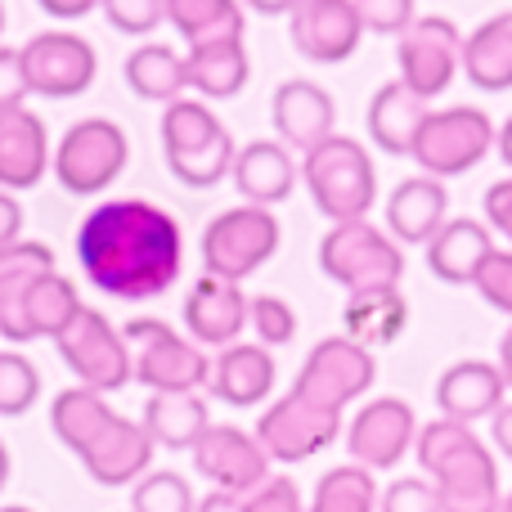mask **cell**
I'll return each instance as SVG.
<instances>
[{
    "label": "cell",
    "instance_id": "6da1fadb",
    "mask_svg": "<svg viewBox=\"0 0 512 512\" xmlns=\"http://www.w3.org/2000/svg\"><path fill=\"white\" fill-rule=\"evenodd\" d=\"M77 261L99 292L117 301H149L185 270V230L149 198H108L77 225Z\"/></svg>",
    "mask_w": 512,
    "mask_h": 512
},
{
    "label": "cell",
    "instance_id": "7a4b0ae2",
    "mask_svg": "<svg viewBox=\"0 0 512 512\" xmlns=\"http://www.w3.org/2000/svg\"><path fill=\"white\" fill-rule=\"evenodd\" d=\"M418 468L441 495V512H499L504 486H499L495 450L454 418H432L418 427Z\"/></svg>",
    "mask_w": 512,
    "mask_h": 512
},
{
    "label": "cell",
    "instance_id": "3957f363",
    "mask_svg": "<svg viewBox=\"0 0 512 512\" xmlns=\"http://www.w3.org/2000/svg\"><path fill=\"white\" fill-rule=\"evenodd\" d=\"M162 153H167V167L180 185L212 189L234 171L239 144L203 99L180 95L162 108Z\"/></svg>",
    "mask_w": 512,
    "mask_h": 512
},
{
    "label": "cell",
    "instance_id": "277c9868",
    "mask_svg": "<svg viewBox=\"0 0 512 512\" xmlns=\"http://www.w3.org/2000/svg\"><path fill=\"white\" fill-rule=\"evenodd\" d=\"M301 180H306L315 207L328 221H369L373 203H378V171L360 140L351 135H328L324 144L301 158Z\"/></svg>",
    "mask_w": 512,
    "mask_h": 512
},
{
    "label": "cell",
    "instance_id": "5b68a950",
    "mask_svg": "<svg viewBox=\"0 0 512 512\" xmlns=\"http://www.w3.org/2000/svg\"><path fill=\"white\" fill-rule=\"evenodd\" d=\"M319 270L346 292L400 288L405 279V248L373 221H337L319 239Z\"/></svg>",
    "mask_w": 512,
    "mask_h": 512
},
{
    "label": "cell",
    "instance_id": "8992f818",
    "mask_svg": "<svg viewBox=\"0 0 512 512\" xmlns=\"http://www.w3.org/2000/svg\"><path fill=\"white\" fill-rule=\"evenodd\" d=\"M131 346V373L149 391H203L212 378V355L194 337L176 333L167 319H131L122 328Z\"/></svg>",
    "mask_w": 512,
    "mask_h": 512
},
{
    "label": "cell",
    "instance_id": "52a82bcc",
    "mask_svg": "<svg viewBox=\"0 0 512 512\" xmlns=\"http://www.w3.org/2000/svg\"><path fill=\"white\" fill-rule=\"evenodd\" d=\"M490 149H495V122H490V113L472 104H454V108H432L423 117L409 158L418 162L423 176L450 180V176L472 171Z\"/></svg>",
    "mask_w": 512,
    "mask_h": 512
},
{
    "label": "cell",
    "instance_id": "ba28073f",
    "mask_svg": "<svg viewBox=\"0 0 512 512\" xmlns=\"http://www.w3.org/2000/svg\"><path fill=\"white\" fill-rule=\"evenodd\" d=\"M126 162H131V140H126L122 126L108 122V117H81L63 131L50 167L68 194L95 198L122 176Z\"/></svg>",
    "mask_w": 512,
    "mask_h": 512
},
{
    "label": "cell",
    "instance_id": "9c48e42d",
    "mask_svg": "<svg viewBox=\"0 0 512 512\" xmlns=\"http://www.w3.org/2000/svg\"><path fill=\"white\" fill-rule=\"evenodd\" d=\"M59 360L68 364V373L77 378V387H90L99 396L122 391L126 382H135L131 373V346H126L122 328H113V319L95 306H81L77 319L54 337Z\"/></svg>",
    "mask_w": 512,
    "mask_h": 512
},
{
    "label": "cell",
    "instance_id": "30bf717a",
    "mask_svg": "<svg viewBox=\"0 0 512 512\" xmlns=\"http://www.w3.org/2000/svg\"><path fill=\"white\" fill-rule=\"evenodd\" d=\"M279 239H283V230L270 207L239 203L203 230V265L216 279L243 283L279 252Z\"/></svg>",
    "mask_w": 512,
    "mask_h": 512
},
{
    "label": "cell",
    "instance_id": "8fae6325",
    "mask_svg": "<svg viewBox=\"0 0 512 512\" xmlns=\"http://www.w3.org/2000/svg\"><path fill=\"white\" fill-rule=\"evenodd\" d=\"M396 63H400V81L432 104L436 95L450 90L454 72H463V32H459V23L445 18V14L414 18V23L396 36Z\"/></svg>",
    "mask_w": 512,
    "mask_h": 512
},
{
    "label": "cell",
    "instance_id": "7c38bea8",
    "mask_svg": "<svg viewBox=\"0 0 512 512\" xmlns=\"http://www.w3.org/2000/svg\"><path fill=\"white\" fill-rule=\"evenodd\" d=\"M342 432V414L328 405H315L301 391L279 396L261 418H256V441L270 454V463H306L319 450L337 441Z\"/></svg>",
    "mask_w": 512,
    "mask_h": 512
},
{
    "label": "cell",
    "instance_id": "4fadbf2b",
    "mask_svg": "<svg viewBox=\"0 0 512 512\" xmlns=\"http://www.w3.org/2000/svg\"><path fill=\"white\" fill-rule=\"evenodd\" d=\"M373 378H378V360H373L369 346L351 342V337H324V342L310 346L306 364H301L297 382H292V391H301L306 400H315V405H328L342 414L351 400H360L364 391L373 387Z\"/></svg>",
    "mask_w": 512,
    "mask_h": 512
},
{
    "label": "cell",
    "instance_id": "5bb4252c",
    "mask_svg": "<svg viewBox=\"0 0 512 512\" xmlns=\"http://www.w3.org/2000/svg\"><path fill=\"white\" fill-rule=\"evenodd\" d=\"M27 90L41 99H77L95 86L99 54L77 32H36L27 45H18Z\"/></svg>",
    "mask_w": 512,
    "mask_h": 512
},
{
    "label": "cell",
    "instance_id": "9a60e30c",
    "mask_svg": "<svg viewBox=\"0 0 512 512\" xmlns=\"http://www.w3.org/2000/svg\"><path fill=\"white\" fill-rule=\"evenodd\" d=\"M418 441V418L414 405L400 396H378L346 423V450L351 463L369 472H387L414 450Z\"/></svg>",
    "mask_w": 512,
    "mask_h": 512
},
{
    "label": "cell",
    "instance_id": "2e32d148",
    "mask_svg": "<svg viewBox=\"0 0 512 512\" xmlns=\"http://www.w3.org/2000/svg\"><path fill=\"white\" fill-rule=\"evenodd\" d=\"M189 454H194L198 477L212 481V490L248 495L270 477V454L261 450L256 432H243L234 423H212Z\"/></svg>",
    "mask_w": 512,
    "mask_h": 512
},
{
    "label": "cell",
    "instance_id": "e0dca14e",
    "mask_svg": "<svg viewBox=\"0 0 512 512\" xmlns=\"http://www.w3.org/2000/svg\"><path fill=\"white\" fill-rule=\"evenodd\" d=\"M288 18L292 50L310 63H346L364 41L355 0H301Z\"/></svg>",
    "mask_w": 512,
    "mask_h": 512
},
{
    "label": "cell",
    "instance_id": "ac0fdd59",
    "mask_svg": "<svg viewBox=\"0 0 512 512\" xmlns=\"http://www.w3.org/2000/svg\"><path fill=\"white\" fill-rule=\"evenodd\" d=\"M274 131H279V144H288L292 153L306 158L315 144H324L337 126V104L319 81L292 77L274 90Z\"/></svg>",
    "mask_w": 512,
    "mask_h": 512
},
{
    "label": "cell",
    "instance_id": "d6986e66",
    "mask_svg": "<svg viewBox=\"0 0 512 512\" xmlns=\"http://www.w3.org/2000/svg\"><path fill=\"white\" fill-rule=\"evenodd\" d=\"M243 328H248V292L230 279L203 274L185 297V333L198 346H216L221 351V346L239 342Z\"/></svg>",
    "mask_w": 512,
    "mask_h": 512
},
{
    "label": "cell",
    "instance_id": "ffe728a7",
    "mask_svg": "<svg viewBox=\"0 0 512 512\" xmlns=\"http://www.w3.org/2000/svg\"><path fill=\"white\" fill-rule=\"evenodd\" d=\"M54 270V252L45 243L18 239L0 252V337L14 346L32 342V328H27V297L32 288Z\"/></svg>",
    "mask_w": 512,
    "mask_h": 512
},
{
    "label": "cell",
    "instance_id": "44dd1931",
    "mask_svg": "<svg viewBox=\"0 0 512 512\" xmlns=\"http://www.w3.org/2000/svg\"><path fill=\"white\" fill-rule=\"evenodd\" d=\"M153 450H158V445L144 432V423H135V418H126V414H113V423L81 454V468H86L90 481H99V486H135V481L149 472Z\"/></svg>",
    "mask_w": 512,
    "mask_h": 512
},
{
    "label": "cell",
    "instance_id": "7402d4cb",
    "mask_svg": "<svg viewBox=\"0 0 512 512\" xmlns=\"http://www.w3.org/2000/svg\"><path fill=\"white\" fill-rule=\"evenodd\" d=\"M50 171V131L32 108H9L0 113V189L23 194L36 189Z\"/></svg>",
    "mask_w": 512,
    "mask_h": 512
},
{
    "label": "cell",
    "instance_id": "603a6c76",
    "mask_svg": "<svg viewBox=\"0 0 512 512\" xmlns=\"http://www.w3.org/2000/svg\"><path fill=\"white\" fill-rule=\"evenodd\" d=\"M504 400H508V382L499 373V364L490 360H459L436 378V409H441V418H454V423L468 427L481 423Z\"/></svg>",
    "mask_w": 512,
    "mask_h": 512
},
{
    "label": "cell",
    "instance_id": "cb8c5ba5",
    "mask_svg": "<svg viewBox=\"0 0 512 512\" xmlns=\"http://www.w3.org/2000/svg\"><path fill=\"white\" fill-rule=\"evenodd\" d=\"M450 221V194L436 176H409L387 194V234L409 248H427Z\"/></svg>",
    "mask_w": 512,
    "mask_h": 512
},
{
    "label": "cell",
    "instance_id": "d4e9b609",
    "mask_svg": "<svg viewBox=\"0 0 512 512\" xmlns=\"http://www.w3.org/2000/svg\"><path fill=\"white\" fill-rule=\"evenodd\" d=\"M274 378H279V369H274L270 346L234 342V346H221V355L212 360L207 391H212L216 400H225V405H234V409H252L274 391Z\"/></svg>",
    "mask_w": 512,
    "mask_h": 512
},
{
    "label": "cell",
    "instance_id": "484cf974",
    "mask_svg": "<svg viewBox=\"0 0 512 512\" xmlns=\"http://www.w3.org/2000/svg\"><path fill=\"white\" fill-rule=\"evenodd\" d=\"M234 189L243 194V203L256 207H274L297 189L301 167L292 162V149L279 140H252L234 153V171H230Z\"/></svg>",
    "mask_w": 512,
    "mask_h": 512
},
{
    "label": "cell",
    "instance_id": "4316f807",
    "mask_svg": "<svg viewBox=\"0 0 512 512\" xmlns=\"http://www.w3.org/2000/svg\"><path fill=\"white\" fill-rule=\"evenodd\" d=\"M490 252H495L490 225L472 221V216H459V221H445L441 230H436V239L427 243V270H432L441 283L468 288Z\"/></svg>",
    "mask_w": 512,
    "mask_h": 512
},
{
    "label": "cell",
    "instance_id": "83f0119b",
    "mask_svg": "<svg viewBox=\"0 0 512 512\" xmlns=\"http://www.w3.org/2000/svg\"><path fill=\"white\" fill-rule=\"evenodd\" d=\"M252 77V59L243 36H221V41L189 45L185 54V81L198 99H234Z\"/></svg>",
    "mask_w": 512,
    "mask_h": 512
},
{
    "label": "cell",
    "instance_id": "f1b7e54d",
    "mask_svg": "<svg viewBox=\"0 0 512 512\" xmlns=\"http://www.w3.org/2000/svg\"><path fill=\"white\" fill-rule=\"evenodd\" d=\"M427 113H432V104H427L423 95H414L400 77L387 81V86H378V95L369 99V140L378 144L382 153L409 158L414 135H418V126H423Z\"/></svg>",
    "mask_w": 512,
    "mask_h": 512
},
{
    "label": "cell",
    "instance_id": "f546056e",
    "mask_svg": "<svg viewBox=\"0 0 512 512\" xmlns=\"http://www.w3.org/2000/svg\"><path fill=\"white\" fill-rule=\"evenodd\" d=\"M140 423L162 450H194L198 436L212 427V409L198 391H149Z\"/></svg>",
    "mask_w": 512,
    "mask_h": 512
},
{
    "label": "cell",
    "instance_id": "4dcf8cb0",
    "mask_svg": "<svg viewBox=\"0 0 512 512\" xmlns=\"http://www.w3.org/2000/svg\"><path fill=\"white\" fill-rule=\"evenodd\" d=\"M346 337L360 346H391L409 324V301L400 288H369V292H346L342 310Z\"/></svg>",
    "mask_w": 512,
    "mask_h": 512
},
{
    "label": "cell",
    "instance_id": "1f68e13d",
    "mask_svg": "<svg viewBox=\"0 0 512 512\" xmlns=\"http://www.w3.org/2000/svg\"><path fill=\"white\" fill-rule=\"evenodd\" d=\"M463 77L486 95L512 86V9L486 18L472 36H463Z\"/></svg>",
    "mask_w": 512,
    "mask_h": 512
},
{
    "label": "cell",
    "instance_id": "d6a6232c",
    "mask_svg": "<svg viewBox=\"0 0 512 512\" xmlns=\"http://www.w3.org/2000/svg\"><path fill=\"white\" fill-rule=\"evenodd\" d=\"M113 414H117V409L108 405L99 391H90V387H68V391H59V396H54V405H50V427H54V436H59V441L81 459V454L95 445V436L104 432L108 423H113Z\"/></svg>",
    "mask_w": 512,
    "mask_h": 512
},
{
    "label": "cell",
    "instance_id": "836d02e7",
    "mask_svg": "<svg viewBox=\"0 0 512 512\" xmlns=\"http://www.w3.org/2000/svg\"><path fill=\"white\" fill-rule=\"evenodd\" d=\"M126 86L149 104H171L189 90L185 81V54H176L162 41H144L140 50H131L126 59Z\"/></svg>",
    "mask_w": 512,
    "mask_h": 512
},
{
    "label": "cell",
    "instance_id": "e575fe53",
    "mask_svg": "<svg viewBox=\"0 0 512 512\" xmlns=\"http://www.w3.org/2000/svg\"><path fill=\"white\" fill-rule=\"evenodd\" d=\"M167 23L185 36V45L243 36V0H167Z\"/></svg>",
    "mask_w": 512,
    "mask_h": 512
},
{
    "label": "cell",
    "instance_id": "d590c367",
    "mask_svg": "<svg viewBox=\"0 0 512 512\" xmlns=\"http://www.w3.org/2000/svg\"><path fill=\"white\" fill-rule=\"evenodd\" d=\"M378 481L369 468L360 463H342V468H328L315 481V495H310L306 512H378Z\"/></svg>",
    "mask_w": 512,
    "mask_h": 512
},
{
    "label": "cell",
    "instance_id": "8d00e7d4",
    "mask_svg": "<svg viewBox=\"0 0 512 512\" xmlns=\"http://www.w3.org/2000/svg\"><path fill=\"white\" fill-rule=\"evenodd\" d=\"M81 306H86V301H81L77 283H72L68 274L50 270L32 288V297H27V328H32V342H36V337H50V342H54V337H59L72 319H77Z\"/></svg>",
    "mask_w": 512,
    "mask_h": 512
},
{
    "label": "cell",
    "instance_id": "74e56055",
    "mask_svg": "<svg viewBox=\"0 0 512 512\" xmlns=\"http://www.w3.org/2000/svg\"><path fill=\"white\" fill-rule=\"evenodd\" d=\"M131 512H198V499H194V486L180 472L149 468L131 486Z\"/></svg>",
    "mask_w": 512,
    "mask_h": 512
},
{
    "label": "cell",
    "instance_id": "f35d334b",
    "mask_svg": "<svg viewBox=\"0 0 512 512\" xmlns=\"http://www.w3.org/2000/svg\"><path fill=\"white\" fill-rule=\"evenodd\" d=\"M41 400V373L27 355L0 351V418H18Z\"/></svg>",
    "mask_w": 512,
    "mask_h": 512
},
{
    "label": "cell",
    "instance_id": "ab89813d",
    "mask_svg": "<svg viewBox=\"0 0 512 512\" xmlns=\"http://www.w3.org/2000/svg\"><path fill=\"white\" fill-rule=\"evenodd\" d=\"M248 328L256 333L261 346H288L297 337V310L288 306L274 292H261V297H248Z\"/></svg>",
    "mask_w": 512,
    "mask_h": 512
},
{
    "label": "cell",
    "instance_id": "60d3db41",
    "mask_svg": "<svg viewBox=\"0 0 512 512\" xmlns=\"http://www.w3.org/2000/svg\"><path fill=\"white\" fill-rule=\"evenodd\" d=\"M99 9L122 36H149L167 23V0H99Z\"/></svg>",
    "mask_w": 512,
    "mask_h": 512
},
{
    "label": "cell",
    "instance_id": "b9f144b4",
    "mask_svg": "<svg viewBox=\"0 0 512 512\" xmlns=\"http://www.w3.org/2000/svg\"><path fill=\"white\" fill-rule=\"evenodd\" d=\"M472 288L486 297V306H495L499 315L512 319V248H495L486 256V265L477 270Z\"/></svg>",
    "mask_w": 512,
    "mask_h": 512
},
{
    "label": "cell",
    "instance_id": "7bdbcfd3",
    "mask_svg": "<svg viewBox=\"0 0 512 512\" xmlns=\"http://www.w3.org/2000/svg\"><path fill=\"white\" fill-rule=\"evenodd\" d=\"M378 512H441V495L427 477H396L378 495Z\"/></svg>",
    "mask_w": 512,
    "mask_h": 512
},
{
    "label": "cell",
    "instance_id": "ee69618b",
    "mask_svg": "<svg viewBox=\"0 0 512 512\" xmlns=\"http://www.w3.org/2000/svg\"><path fill=\"white\" fill-rule=\"evenodd\" d=\"M355 9H360L364 32L373 36H400L418 18L414 0H355Z\"/></svg>",
    "mask_w": 512,
    "mask_h": 512
},
{
    "label": "cell",
    "instance_id": "f6af8a7d",
    "mask_svg": "<svg viewBox=\"0 0 512 512\" xmlns=\"http://www.w3.org/2000/svg\"><path fill=\"white\" fill-rule=\"evenodd\" d=\"M243 512H306V499H301L292 477H274L270 472L261 486L243 495Z\"/></svg>",
    "mask_w": 512,
    "mask_h": 512
},
{
    "label": "cell",
    "instance_id": "bcb514c9",
    "mask_svg": "<svg viewBox=\"0 0 512 512\" xmlns=\"http://www.w3.org/2000/svg\"><path fill=\"white\" fill-rule=\"evenodd\" d=\"M27 95H32V90H27V77H23V59H18V50L0 45V113L23 108Z\"/></svg>",
    "mask_w": 512,
    "mask_h": 512
},
{
    "label": "cell",
    "instance_id": "7dc6e473",
    "mask_svg": "<svg viewBox=\"0 0 512 512\" xmlns=\"http://www.w3.org/2000/svg\"><path fill=\"white\" fill-rule=\"evenodd\" d=\"M481 212H486L490 234L508 239V248H512V176L495 180V185L486 189V203H481Z\"/></svg>",
    "mask_w": 512,
    "mask_h": 512
},
{
    "label": "cell",
    "instance_id": "c3c4849f",
    "mask_svg": "<svg viewBox=\"0 0 512 512\" xmlns=\"http://www.w3.org/2000/svg\"><path fill=\"white\" fill-rule=\"evenodd\" d=\"M18 239H23V203L9 189H0V252Z\"/></svg>",
    "mask_w": 512,
    "mask_h": 512
},
{
    "label": "cell",
    "instance_id": "681fc988",
    "mask_svg": "<svg viewBox=\"0 0 512 512\" xmlns=\"http://www.w3.org/2000/svg\"><path fill=\"white\" fill-rule=\"evenodd\" d=\"M490 445H495L504 459H512V400H504V405L490 414Z\"/></svg>",
    "mask_w": 512,
    "mask_h": 512
},
{
    "label": "cell",
    "instance_id": "f907efd6",
    "mask_svg": "<svg viewBox=\"0 0 512 512\" xmlns=\"http://www.w3.org/2000/svg\"><path fill=\"white\" fill-rule=\"evenodd\" d=\"M36 5H41L50 18H59V23H72V18L95 14L99 0H36Z\"/></svg>",
    "mask_w": 512,
    "mask_h": 512
},
{
    "label": "cell",
    "instance_id": "816d5d0a",
    "mask_svg": "<svg viewBox=\"0 0 512 512\" xmlns=\"http://www.w3.org/2000/svg\"><path fill=\"white\" fill-rule=\"evenodd\" d=\"M198 512H243V495H230V490H212V495L198 499Z\"/></svg>",
    "mask_w": 512,
    "mask_h": 512
},
{
    "label": "cell",
    "instance_id": "f5cc1de1",
    "mask_svg": "<svg viewBox=\"0 0 512 512\" xmlns=\"http://www.w3.org/2000/svg\"><path fill=\"white\" fill-rule=\"evenodd\" d=\"M301 0H243V9H256L265 18H279V14H292Z\"/></svg>",
    "mask_w": 512,
    "mask_h": 512
},
{
    "label": "cell",
    "instance_id": "db71d44e",
    "mask_svg": "<svg viewBox=\"0 0 512 512\" xmlns=\"http://www.w3.org/2000/svg\"><path fill=\"white\" fill-rule=\"evenodd\" d=\"M499 373H504V382H508V391H512V319H508L504 337H499Z\"/></svg>",
    "mask_w": 512,
    "mask_h": 512
},
{
    "label": "cell",
    "instance_id": "11a10c76",
    "mask_svg": "<svg viewBox=\"0 0 512 512\" xmlns=\"http://www.w3.org/2000/svg\"><path fill=\"white\" fill-rule=\"evenodd\" d=\"M495 149H499V158H504L508 167H512V117L495 131Z\"/></svg>",
    "mask_w": 512,
    "mask_h": 512
},
{
    "label": "cell",
    "instance_id": "9f6ffc18",
    "mask_svg": "<svg viewBox=\"0 0 512 512\" xmlns=\"http://www.w3.org/2000/svg\"><path fill=\"white\" fill-rule=\"evenodd\" d=\"M5 481H9V450H5V441H0V490H5Z\"/></svg>",
    "mask_w": 512,
    "mask_h": 512
},
{
    "label": "cell",
    "instance_id": "6f0895ef",
    "mask_svg": "<svg viewBox=\"0 0 512 512\" xmlns=\"http://www.w3.org/2000/svg\"><path fill=\"white\" fill-rule=\"evenodd\" d=\"M0 512H32V508H27V504H5Z\"/></svg>",
    "mask_w": 512,
    "mask_h": 512
},
{
    "label": "cell",
    "instance_id": "680465c9",
    "mask_svg": "<svg viewBox=\"0 0 512 512\" xmlns=\"http://www.w3.org/2000/svg\"><path fill=\"white\" fill-rule=\"evenodd\" d=\"M499 512H512V490L504 495V504H499Z\"/></svg>",
    "mask_w": 512,
    "mask_h": 512
},
{
    "label": "cell",
    "instance_id": "91938a15",
    "mask_svg": "<svg viewBox=\"0 0 512 512\" xmlns=\"http://www.w3.org/2000/svg\"><path fill=\"white\" fill-rule=\"evenodd\" d=\"M0 36H5V0H0Z\"/></svg>",
    "mask_w": 512,
    "mask_h": 512
}]
</instances>
